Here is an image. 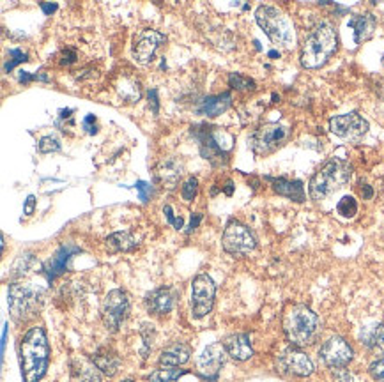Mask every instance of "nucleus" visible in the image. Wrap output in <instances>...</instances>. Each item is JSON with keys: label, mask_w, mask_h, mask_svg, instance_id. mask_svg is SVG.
<instances>
[{"label": "nucleus", "mask_w": 384, "mask_h": 382, "mask_svg": "<svg viewBox=\"0 0 384 382\" xmlns=\"http://www.w3.org/2000/svg\"><path fill=\"white\" fill-rule=\"evenodd\" d=\"M337 48V30H334V27L331 23L322 21V23H319L310 32L308 37L303 42L301 53H299L301 66L306 67V69H319V67H322L324 64L333 57Z\"/></svg>", "instance_id": "2"}, {"label": "nucleus", "mask_w": 384, "mask_h": 382, "mask_svg": "<svg viewBox=\"0 0 384 382\" xmlns=\"http://www.w3.org/2000/svg\"><path fill=\"white\" fill-rule=\"evenodd\" d=\"M280 371H287V374L298 375V377H308L313 374V363L303 350L298 347L284 350L277 359Z\"/></svg>", "instance_id": "16"}, {"label": "nucleus", "mask_w": 384, "mask_h": 382, "mask_svg": "<svg viewBox=\"0 0 384 382\" xmlns=\"http://www.w3.org/2000/svg\"><path fill=\"white\" fill-rule=\"evenodd\" d=\"M383 66H384V57H383Z\"/></svg>", "instance_id": "47"}, {"label": "nucleus", "mask_w": 384, "mask_h": 382, "mask_svg": "<svg viewBox=\"0 0 384 382\" xmlns=\"http://www.w3.org/2000/svg\"><path fill=\"white\" fill-rule=\"evenodd\" d=\"M255 20L274 45L285 48L294 45V28L291 20L280 9L273 6H260L255 11Z\"/></svg>", "instance_id": "5"}, {"label": "nucleus", "mask_w": 384, "mask_h": 382, "mask_svg": "<svg viewBox=\"0 0 384 382\" xmlns=\"http://www.w3.org/2000/svg\"><path fill=\"white\" fill-rule=\"evenodd\" d=\"M319 357L326 366L337 370V368H344L351 363L352 357H354V350L342 336H333L320 347Z\"/></svg>", "instance_id": "12"}, {"label": "nucleus", "mask_w": 384, "mask_h": 382, "mask_svg": "<svg viewBox=\"0 0 384 382\" xmlns=\"http://www.w3.org/2000/svg\"><path fill=\"white\" fill-rule=\"evenodd\" d=\"M216 297V285L207 274H199L192 282V315L204 318L211 313Z\"/></svg>", "instance_id": "11"}, {"label": "nucleus", "mask_w": 384, "mask_h": 382, "mask_svg": "<svg viewBox=\"0 0 384 382\" xmlns=\"http://www.w3.org/2000/svg\"><path fill=\"white\" fill-rule=\"evenodd\" d=\"M181 165L175 159H167L161 161L158 166V179L165 184L167 187H175L179 177H181Z\"/></svg>", "instance_id": "25"}, {"label": "nucleus", "mask_w": 384, "mask_h": 382, "mask_svg": "<svg viewBox=\"0 0 384 382\" xmlns=\"http://www.w3.org/2000/svg\"><path fill=\"white\" fill-rule=\"evenodd\" d=\"M284 331L294 347H306L319 335V318L305 304H294L284 317Z\"/></svg>", "instance_id": "4"}, {"label": "nucleus", "mask_w": 384, "mask_h": 382, "mask_svg": "<svg viewBox=\"0 0 384 382\" xmlns=\"http://www.w3.org/2000/svg\"><path fill=\"white\" fill-rule=\"evenodd\" d=\"M122 382H133V381H132V378H128V381H122Z\"/></svg>", "instance_id": "46"}, {"label": "nucleus", "mask_w": 384, "mask_h": 382, "mask_svg": "<svg viewBox=\"0 0 384 382\" xmlns=\"http://www.w3.org/2000/svg\"><path fill=\"white\" fill-rule=\"evenodd\" d=\"M37 299L40 294L34 286L22 285V283H11L8 294V304L11 317L16 322H25L30 317H34L37 310Z\"/></svg>", "instance_id": "6"}, {"label": "nucleus", "mask_w": 384, "mask_h": 382, "mask_svg": "<svg viewBox=\"0 0 384 382\" xmlns=\"http://www.w3.org/2000/svg\"><path fill=\"white\" fill-rule=\"evenodd\" d=\"M83 129H87V133L94 134L98 131L96 127V117L94 115H87L86 119H83Z\"/></svg>", "instance_id": "39"}, {"label": "nucleus", "mask_w": 384, "mask_h": 382, "mask_svg": "<svg viewBox=\"0 0 384 382\" xmlns=\"http://www.w3.org/2000/svg\"><path fill=\"white\" fill-rule=\"evenodd\" d=\"M361 195H363V198H366V200H368V198L373 197V190L368 186V184H363Z\"/></svg>", "instance_id": "44"}, {"label": "nucleus", "mask_w": 384, "mask_h": 382, "mask_svg": "<svg viewBox=\"0 0 384 382\" xmlns=\"http://www.w3.org/2000/svg\"><path fill=\"white\" fill-rule=\"evenodd\" d=\"M153 105V112L158 113V91L156 88H153V91H149V106Z\"/></svg>", "instance_id": "41"}, {"label": "nucleus", "mask_w": 384, "mask_h": 382, "mask_svg": "<svg viewBox=\"0 0 384 382\" xmlns=\"http://www.w3.org/2000/svg\"><path fill=\"white\" fill-rule=\"evenodd\" d=\"M9 57H13V59L6 64L4 71H13L15 69V66H18V64L27 62V60H29V55L23 53L22 50H11V52H9Z\"/></svg>", "instance_id": "33"}, {"label": "nucleus", "mask_w": 384, "mask_h": 382, "mask_svg": "<svg viewBox=\"0 0 384 382\" xmlns=\"http://www.w3.org/2000/svg\"><path fill=\"white\" fill-rule=\"evenodd\" d=\"M33 80L48 81L50 78H48L47 74H30V73H27V71H20V74H18L20 83H29V81H33Z\"/></svg>", "instance_id": "37"}, {"label": "nucleus", "mask_w": 384, "mask_h": 382, "mask_svg": "<svg viewBox=\"0 0 384 382\" xmlns=\"http://www.w3.org/2000/svg\"><path fill=\"white\" fill-rule=\"evenodd\" d=\"M107 248L114 253L117 251H133L136 246H139V241L132 236L129 232H115L112 236L107 237Z\"/></svg>", "instance_id": "26"}, {"label": "nucleus", "mask_w": 384, "mask_h": 382, "mask_svg": "<svg viewBox=\"0 0 384 382\" xmlns=\"http://www.w3.org/2000/svg\"><path fill=\"white\" fill-rule=\"evenodd\" d=\"M232 105V96L231 92H223V94L211 96L206 98L204 101H200V105L197 106V113L206 117H216L221 115L223 112H227Z\"/></svg>", "instance_id": "22"}, {"label": "nucleus", "mask_w": 384, "mask_h": 382, "mask_svg": "<svg viewBox=\"0 0 384 382\" xmlns=\"http://www.w3.org/2000/svg\"><path fill=\"white\" fill-rule=\"evenodd\" d=\"M337 211L338 214L344 216V218H352V216H356V212H358V202H356L354 197H344L340 202H338L337 205Z\"/></svg>", "instance_id": "30"}, {"label": "nucleus", "mask_w": 384, "mask_h": 382, "mask_svg": "<svg viewBox=\"0 0 384 382\" xmlns=\"http://www.w3.org/2000/svg\"><path fill=\"white\" fill-rule=\"evenodd\" d=\"M185 374H186V370H179L178 366H167V364H161L160 368H156V370L149 375V382H174Z\"/></svg>", "instance_id": "28"}, {"label": "nucleus", "mask_w": 384, "mask_h": 382, "mask_svg": "<svg viewBox=\"0 0 384 382\" xmlns=\"http://www.w3.org/2000/svg\"><path fill=\"white\" fill-rule=\"evenodd\" d=\"M61 149V141L55 137H43L40 140V152L48 154V152H55Z\"/></svg>", "instance_id": "34"}, {"label": "nucleus", "mask_w": 384, "mask_h": 382, "mask_svg": "<svg viewBox=\"0 0 384 382\" xmlns=\"http://www.w3.org/2000/svg\"><path fill=\"white\" fill-rule=\"evenodd\" d=\"M78 251H80V248L75 246V244H71V243L62 244V246L55 251L54 257H52L50 260L43 265V272H45V276H47L48 282H54L57 276L64 274L66 269H68L69 260H71L73 255H76Z\"/></svg>", "instance_id": "17"}, {"label": "nucleus", "mask_w": 384, "mask_h": 382, "mask_svg": "<svg viewBox=\"0 0 384 382\" xmlns=\"http://www.w3.org/2000/svg\"><path fill=\"white\" fill-rule=\"evenodd\" d=\"M223 347L228 356L235 361H246L253 356L252 342H250V336L245 335V332L227 336L223 342Z\"/></svg>", "instance_id": "19"}, {"label": "nucleus", "mask_w": 384, "mask_h": 382, "mask_svg": "<svg viewBox=\"0 0 384 382\" xmlns=\"http://www.w3.org/2000/svg\"><path fill=\"white\" fill-rule=\"evenodd\" d=\"M289 137H291L289 127L281 126V124H266V126L253 131L252 137H250V145H252L255 154L264 156L281 147L289 140Z\"/></svg>", "instance_id": "8"}, {"label": "nucleus", "mask_w": 384, "mask_h": 382, "mask_svg": "<svg viewBox=\"0 0 384 382\" xmlns=\"http://www.w3.org/2000/svg\"><path fill=\"white\" fill-rule=\"evenodd\" d=\"M330 129L345 140H359L368 131V122L359 113H345L331 117Z\"/></svg>", "instance_id": "14"}, {"label": "nucleus", "mask_w": 384, "mask_h": 382, "mask_svg": "<svg viewBox=\"0 0 384 382\" xmlns=\"http://www.w3.org/2000/svg\"><path fill=\"white\" fill-rule=\"evenodd\" d=\"M135 186H136V190H139V193H140V200L147 202V198H149V195H151V186H149V184L144 183V180H139V183H136Z\"/></svg>", "instance_id": "38"}, {"label": "nucleus", "mask_w": 384, "mask_h": 382, "mask_svg": "<svg viewBox=\"0 0 384 382\" xmlns=\"http://www.w3.org/2000/svg\"><path fill=\"white\" fill-rule=\"evenodd\" d=\"M228 85H231L232 88H235V91H255V81L252 80V78L248 76H243V74L239 73H231L228 74Z\"/></svg>", "instance_id": "29"}, {"label": "nucleus", "mask_w": 384, "mask_h": 382, "mask_svg": "<svg viewBox=\"0 0 384 382\" xmlns=\"http://www.w3.org/2000/svg\"><path fill=\"white\" fill-rule=\"evenodd\" d=\"M351 175L352 168L347 161L338 158L330 159L310 179V197L312 200H324L331 193L342 190L351 180Z\"/></svg>", "instance_id": "3"}, {"label": "nucleus", "mask_w": 384, "mask_h": 382, "mask_svg": "<svg viewBox=\"0 0 384 382\" xmlns=\"http://www.w3.org/2000/svg\"><path fill=\"white\" fill-rule=\"evenodd\" d=\"M200 219H202V214H199V212L192 216V223H190V232H192V230H195L197 226H199Z\"/></svg>", "instance_id": "43"}, {"label": "nucleus", "mask_w": 384, "mask_h": 382, "mask_svg": "<svg viewBox=\"0 0 384 382\" xmlns=\"http://www.w3.org/2000/svg\"><path fill=\"white\" fill-rule=\"evenodd\" d=\"M363 343L377 356H384V324H377L370 328L363 335Z\"/></svg>", "instance_id": "27"}, {"label": "nucleus", "mask_w": 384, "mask_h": 382, "mask_svg": "<svg viewBox=\"0 0 384 382\" xmlns=\"http://www.w3.org/2000/svg\"><path fill=\"white\" fill-rule=\"evenodd\" d=\"M221 246L227 253L243 257L255 250L257 239L252 230L239 221H231L225 226L223 237H221Z\"/></svg>", "instance_id": "7"}, {"label": "nucleus", "mask_w": 384, "mask_h": 382, "mask_svg": "<svg viewBox=\"0 0 384 382\" xmlns=\"http://www.w3.org/2000/svg\"><path fill=\"white\" fill-rule=\"evenodd\" d=\"M80 381L82 382H101L100 370L96 368V364H87V366H82L80 370Z\"/></svg>", "instance_id": "32"}, {"label": "nucleus", "mask_w": 384, "mask_h": 382, "mask_svg": "<svg viewBox=\"0 0 384 382\" xmlns=\"http://www.w3.org/2000/svg\"><path fill=\"white\" fill-rule=\"evenodd\" d=\"M165 216H167V221L170 223V225H174V228H182V225H185V219L181 218V216H175L174 214V209L170 207V205H165L163 209Z\"/></svg>", "instance_id": "36"}, {"label": "nucleus", "mask_w": 384, "mask_h": 382, "mask_svg": "<svg viewBox=\"0 0 384 382\" xmlns=\"http://www.w3.org/2000/svg\"><path fill=\"white\" fill-rule=\"evenodd\" d=\"M178 290L174 286H161L146 296V308L154 315H167L174 308Z\"/></svg>", "instance_id": "18"}, {"label": "nucleus", "mask_w": 384, "mask_h": 382, "mask_svg": "<svg viewBox=\"0 0 384 382\" xmlns=\"http://www.w3.org/2000/svg\"><path fill=\"white\" fill-rule=\"evenodd\" d=\"M197 191H199V180H197L195 177H188L181 187L182 198H185L186 202H192L193 198L197 197Z\"/></svg>", "instance_id": "31"}, {"label": "nucleus", "mask_w": 384, "mask_h": 382, "mask_svg": "<svg viewBox=\"0 0 384 382\" xmlns=\"http://www.w3.org/2000/svg\"><path fill=\"white\" fill-rule=\"evenodd\" d=\"M93 363L96 364V368L101 374L107 375V377H114L119 371V366H121V357L117 356V352H115L114 349L100 347V349L93 354Z\"/></svg>", "instance_id": "21"}, {"label": "nucleus", "mask_w": 384, "mask_h": 382, "mask_svg": "<svg viewBox=\"0 0 384 382\" xmlns=\"http://www.w3.org/2000/svg\"><path fill=\"white\" fill-rule=\"evenodd\" d=\"M192 357V349L186 343L178 342L168 345L167 349L161 350L160 354V364H167V366H179V364L188 363Z\"/></svg>", "instance_id": "24"}, {"label": "nucleus", "mask_w": 384, "mask_h": 382, "mask_svg": "<svg viewBox=\"0 0 384 382\" xmlns=\"http://www.w3.org/2000/svg\"><path fill=\"white\" fill-rule=\"evenodd\" d=\"M368 371H370V375H372L373 381L384 382V359L373 361V363L370 364Z\"/></svg>", "instance_id": "35"}, {"label": "nucleus", "mask_w": 384, "mask_h": 382, "mask_svg": "<svg viewBox=\"0 0 384 382\" xmlns=\"http://www.w3.org/2000/svg\"><path fill=\"white\" fill-rule=\"evenodd\" d=\"M232 191H234V184H232V180H227V186H225V193H227L228 197H231Z\"/></svg>", "instance_id": "45"}, {"label": "nucleus", "mask_w": 384, "mask_h": 382, "mask_svg": "<svg viewBox=\"0 0 384 382\" xmlns=\"http://www.w3.org/2000/svg\"><path fill=\"white\" fill-rule=\"evenodd\" d=\"M129 313V297L124 290L115 289L108 292L105 297L103 308H101V315H103V322L107 325L108 331L117 332L121 329L122 322L126 320Z\"/></svg>", "instance_id": "10"}, {"label": "nucleus", "mask_w": 384, "mask_h": 382, "mask_svg": "<svg viewBox=\"0 0 384 382\" xmlns=\"http://www.w3.org/2000/svg\"><path fill=\"white\" fill-rule=\"evenodd\" d=\"M167 41L165 34L154 28H144L133 39V57L139 64H149L156 55V50Z\"/></svg>", "instance_id": "13"}, {"label": "nucleus", "mask_w": 384, "mask_h": 382, "mask_svg": "<svg viewBox=\"0 0 384 382\" xmlns=\"http://www.w3.org/2000/svg\"><path fill=\"white\" fill-rule=\"evenodd\" d=\"M34 209H36V197L30 195V197L25 200V205H23V212H25L27 216H33Z\"/></svg>", "instance_id": "40"}, {"label": "nucleus", "mask_w": 384, "mask_h": 382, "mask_svg": "<svg viewBox=\"0 0 384 382\" xmlns=\"http://www.w3.org/2000/svg\"><path fill=\"white\" fill-rule=\"evenodd\" d=\"M267 180L271 183V187H273L274 193L281 195V197L289 198V200L294 202H305V187H303L301 180H291L285 179V177H278V179H273V177H267Z\"/></svg>", "instance_id": "20"}, {"label": "nucleus", "mask_w": 384, "mask_h": 382, "mask_svg": "<svg viewBox=\"0 0 384 382\" xmlns=\"http://www.w3.org/2000/svg\"><path fill=\"white\" fill-rule=\"evenodd\" d=\"M41 9L45 11V14H52V13H54V11H57V4L41 2Z\"/></svg>", "instance_id": "42"}, {"label": "nucleus", "mask_w": 384, "mask_h": 382, "mask_svg": "<svg viewBox=\"0 0 384 382\" xmlns=\"http://www.w3.org/2000/svg\"><path fill=\"white\" fill-rule=\"evenodd\" d=\"M376 25H377L376 16L370 13L354 14V16L349 20V27L354 30V41L358 42V45L372 37L373 30H376Z\"/></svg>", "instance_id": "23"}, {"label": "nucleus", "mask_w": 384, "mask_h": 382, "mask_svg": "<svg viewBox=\"0 0 384 382\" xmlns=\"http://www.w3.org/2000/svg\"><path fill=\"white\" fill-rule=\"evenodd\" d=\"M225 347L223 343H211L204 349L200 354L199 361H197V370L207 381H216L220 375L221 368L225 364Z\"/></svg>", "instance_id": "15"}, {"label": "nucleus", "mask_w": 384, "mask_h": 382, "mask_svg": "<svg viewBox=\"0 0 384 382\" xmlns=\"http://www.w3.org/2000/svg\"><path fill=\"white\" fill-rule=\"evenodd\" d=\"M50 363V345L41 325L30 328L20 342V366L25 382H40Z\"/></svg>", "instance_id": "1"}, {"label": "nucleus", "mask_w": 384, "mask_h": 382, "mask_svg": "<svg viewBox=\"0 0 384 382\" xmlns=\"http://www.w3.org/2000/svg\"><path fill=\"white\" fill-rule=\"evenodd\" d=\"M195 137L200 141V151L206 159H209L214 166H221L227 163V152L231 149V145H225L220 140V137H223V131H220L218 127H207L202 126V131H199L197 127H192Z\"/></svg>", "instance_id": "9"}]
</instances>
